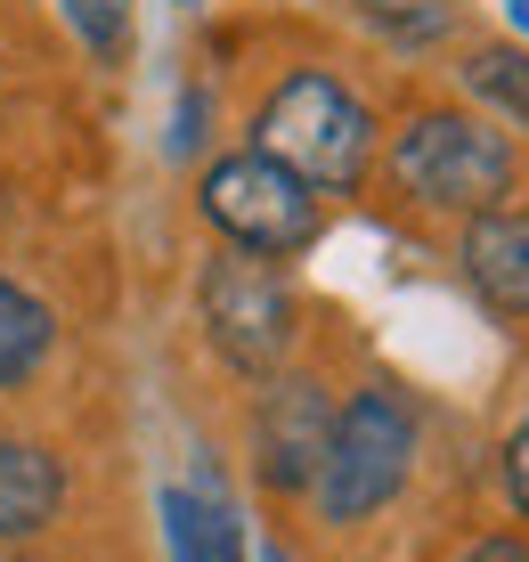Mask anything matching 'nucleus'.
<instances>
[{
	"label": "nucleus",
	"mask_w": 529,
	"mask_h": 562,
	"mask_svg": "<svg viewBox=\"0 0 529 562\" xmlns=\"http://www.w3.org/2000/svg\"><path fill=\"white\" fill-rule=\"evenodd\" d=\"M383 99L335 57H293L261 82V99L245 106V147L278 155L285 171H302L326 204L335 196H367L383 155Z\"/></svg>",
	"instance_id": "nucleus-2"
},
{
	"label": "nucleus",
	"mask_w": 529,
	"mask_h": 562,
	"mask_svg": "<svg viewBox=\"0 0 529 562\" xmlns=\"http://www.w3.org/2000/svg\"><path fill=\"white\" fill-rule=\"evenodd\" d=\"M204 139H212V99H204V90H188L180 123H171V155H180V164H204Z\"/></svg>",
	"instance_id": "nucleus-16"
},
{
	"label": "nucleus",
	"mask_w": 529,
	"mask_h": 562,
	"mask_svg": "<svg viewBox=\"0 0 529 562\" xmlns=\"http://www.w3.org/2000/svg\"><path fill=\"white\" fill-rule=\"evenodd\" d=\"M335 408H342V383L326 375V367H309V359H293V367L252 383L245 464H252V481H261V497H278V506H302L309 497L326 432H335Z\"/></svg>",
	"instance_id": "nucleus-6"
},
{
	"label": "nucleus",
	"mask_w": 529,
	"mask_h": 562,
	"mask_svg": "<svg viewBox=\"0 0 529 562\" xmlns=\"http://www.w3.org/2000/svg\"><path fill=\"white\" fill-rule=\"evenodd\" d=\"M505 33H514V42L529 49V0H505Z\"/></svg>",
	"instance_id": "nucleus-17"
},
{
	"label": "nucleus",
	"mask_w": 529,
	"mask_h": 562,
	"mask_svg": "<svg viewBox=\"0 0 529 562\" xmlns=\"http://www.w3.org/2000/svg\"><path fill=\"white\" fill-rule=\"evenodd\" d=\"M448 90L481 106L488 123H505L514 139H529V49L514 33H464L448 49Z\"/></svg>",
	"instance_id": "nucleus-9"
},
{
	"label": "nucleus",
	"mask_w": 529,
	"mask_h": 562,
	"mask_svg": "<svg viewBox=\"0 0 529 562\" xmlns=\"http://www.w3.org/2000/svg\"><path fill=\"white\" fill-rule=\"evenodd\" d=\"M155 514H164L171 562H252V554H245L237 490H228L212 464H195V481H171V490L155 497Z\"/></svg>",
	"instance_id": "nucleus-8"
},
{
	"label": "nucleus",
	"mask_w": 529,
	"mask_h": 562,
	"mask_svg": "<svg viewBox=\"0 0 529 562\" xmlns=\"http://www.w3.org/2000/svg\"><path fill=\"white\" fill-rule=\"evenodd\" d=\"M424 464V400L407 392L399 375H359L335 408V432H326L318 481H309V521L318 530H375V521L407 497Z\"/></svg>",
	"instance_id": "nucleus-3"
},
{
	"label": "nucleus",
	"mask_w": 529,
	"mask_h": 562,
	"mask_svg": "<svg viewBox=\"0 0 529 562\" xmlns=\"http://www.w3.org/2000/svg\"><path fill=\"white\" fill-rule=\"evenodd\" d=\"M342 16L391 57H448L464 42V0H342Z\"/></svg>",
	"instance_id": "nucleus-11"
},
{
	"label": "nucleus",
	"mask_w": 529,
	"mask_h": 562,
	"mask_svg": "<svg viewBox=\"0 0 529 562\" xmlns=\"http://www.w3.org/2000/svg\"><path fill=\"white\" fill-rule=\"evenodd\" d=\"M171 9H204V0H171Z\"/></svg>",
	"instance_id": "nucleus-19"
},
{
	"label": "nucleus",
	"mask_w": 529,
	"mask_h": 562,
	"mask_svg": "<svg viewBox=\"0 0 529 562\" xmlns=\"http://www.w3.org/2000/svg\"><path fill=\"white\" fill-rule=\"evenodd\" d=\"M302 318H309V302L285 261L237 254V245H212L195 261V326H204L212 359L237 383H261L302 359V335H309Z\"/></svg>",
	"instance_id": "nucleus-5"
},
{
	"label": "nucleus",
	"mask_w": 529,
	"mask_h": 562,
	"mask_svg": "<svg viewBox=\"0 0 529 562\" xmlns=\"http://www.w3.org/2000/svg\"><path fill=\"white\" fill-rule=\"evenodd\" d=\"M57 514H66V457L49 440L0 432V547L42 538Z\"/></svg>",
	"instance_id": "nucleus-10"
},
{
	"label": "nucleus",
	"mask_w": 529,
	"mask_h": 562,
	"mask_svg": "<svg viewBox=\"0 0 529 562\" xmlns=\"http://www.w3.org/2000/svg\"><path fill=\"white\" fill-rule=\"evenodd\" d=\"M367 188H375L391 212L424 221V228H464V221L514 204L529 188V139H514L505 123H488L457 90L407 99L383 123V155H375V180Z\"/></svg>",
	"instance_id": "nucleus-1"
},
{
	"label": "nucleus",
	"mask_w": 529,
	"mask_h": 562,
	"mask_svg": "<svg viewBox=\"0 0 529 562\" xmlns=\"http://www.w3.org/2000/svg\"><path fill=\"white\" fill-rule=\"evenodd\" d=\"M448 562H529V530H521V521H481Z\"/></svg>",
	"instance_id": "nucleus-15"
},
{
	"label": "nucleus",
	"mask_w": 529,
	"mask_h": 562,
	"mask_svg": "<svg viewBox=\"0 0 529 562\" xmlns=\"http://www.w3.org/2000/svg\"><path fill=\"white\" fill-rule=\"evenodd\" d=\"M74 25V42H82L90 57H123L131 49V0H57Z\"/></svg>",
	"instance_id": "nucleus-13"
},
{
	"label": "nucleus",
	"mask_w": 529,
	"mask_h": 562,
	"mask_svg": "<svg viewBox=\"0 0 529 562\" xmlns=\"http://www.w3.org/2000/svg\"><path fill=\"white\" fill-rule=\"evenodd\" d=\"M195 221H204L212 245H237V254H261V261H302L318 254L326 221H335V204L318 196V188L302 180V171H285L278 155L261 147H212L204 164H195V188H188Z\"/></svg>",
	"instance_id": "nucleus-4"
},
{
	"label": "nucleus",
	"mask_w": 529,
	"mask_h": 562,
	"mask_svg": "<svg viewBox=\"0 0 529 562\" xmlns=\"http://www.w3.org/2000/svg\"><path fill=\"white\" fill-rule=\"evenodd\" d=\"M497 497H505V514L529 530V400L514 408V424L497 432Z\"/></svg>",
	"instance_id": "nucleus-14"
},
{
	"label": "nucleus",
	"mask_w": 529,
	"mask_h": 562,
	"mask_svg": "<svg viewBox=\"0 0 529 562\" xmlns=\"http://www.w3.org/2000/svg\"><path fill=\"white\" fill-rule=\"evenodd\" d=\"M261 562H302V554H293L285 538H269V547H261Z\"/></svg>",
	"instance_id": "nucleus-18"
},
{
	"label": "nucleus",
	"mask_w": 529,
	"mask_h": 562,
	"mask_svg": "<svg viewBox=\"0 0 529 562\" xmlns=\"http://www.w3.org/2000/svg\"><path fill=\"white\" fill-rule=\"evenodd\" d=\"M448 269L505 335H529V188L481 221L448 228Z\"/></svg>",
	"instance_id": "nucleus-7"
},
{
	"label": "nucleus",
	"mask_w": 529,
	"mask_h": 562,
	"mask_svg": "<svg viewBox=\"0 0 529 562\" xmlns=\"http://www.w3.org/2000/svg\"><path fill=\"white\" fill-rule=\"evenodd\" d=\"M49 351H57V302L0 269V392L33 383L49 367Z\"/></svg>",
	"instance_id": "nucleus-12"
}]
</instances>
